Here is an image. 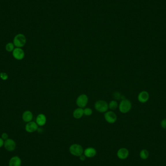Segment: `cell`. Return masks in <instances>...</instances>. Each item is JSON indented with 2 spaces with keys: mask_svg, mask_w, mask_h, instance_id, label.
<instances>
[{
  "mask_svg": "<svg viewBox=\"0 0 166 166\" xmlns=\"http://www.w3.org/2000/svg\"><path fill=\"white\" fill-rule=\"evenodd\" d=\"M36 122L39 126H44L47 122L46 116L42 113L38 114L36 118Z\"/></svg>",
  "mask_w": 166,
  "mask_h": 166,
  "instance_id": "13",
  "label": "cell"
},
{
  "mask_svg": "<svg viewBox=\"0 0 166 166\" xmlns=\"http://www.w3.org/2000/svg\"><path fill=\"white\" fill-rule=\"evenodd\" d=\"M139 156L142 159L146 160L149 156V153L147 150L143 149L140 151Z\"/></svg>",
  "mask_w": 166,
  "mask_h": 166,
  "instance_id": "17",
  "label": "cell"
},
{
  "mask_svg": "<svg viewBox=\"0 0 166 166\" xmlns=\"http://www.w3.org/2000/svg\"><path fill=\"white\" fill-rule=\"evenodd\" d=\"M97 154V151L93 147H88L85 150L84 154L87 158H92L94 157Z\"/></svg>",
  "mask_w": 166,
  "mask_h": 166,
  "instance_id": "14",
  "label": "cell"
},
{
  "mask_svg": "<svg viewBox=\"0 0 166 166\" xmlns=\"http://www.w3.org/2000/svg\"><path fill=\"white\" fill-rule=\"evenodd\" d=\"M33 119V114L30 110H26L22 115V119L23 122L26 123L30 122Z\"/></svg>",
  "mask_w": 166,
  "mask_h": 166,
  "instance_id": "12",
  "label": "cell"
},
{
  "mask_svg": "<svg viewBox=\"0 0 166 166\" xmlns=\"http://www.w3.org/2000/svg\"><path fill=\"white\" fill-rule=\"evenodd\" d=\"M22 161L20 158L18 156H14L11 157L9 160L8 166H21Z\"/></svg>",
  "mask_w": 166,
  "mask_h": 166,
  "instance_id": "11",
  "label": "cell"
},
{
  "mask_svg": "<svg viewBox=\"0 0 166 166\" xmlns=\"http://www.w3.org/2000/svg\"><path fill=\"white\" fill-rule=\"evenodd\" d=\"M0 78L3 81H6L8 78V75L5 72H0Z\"/></svg>",
  "mask_w": 166,
  "mask_h": 166,
  "instance_id": "21",
  "label": "cell"
},
{
  "mask_svg": "<svg viewBox=\"0 0 166 166\" xmlns=\"http://www.w3.org/2000/svg\"><path fill=\"white\" fill-rule=\"evenodd\" d=\"M80 159L82 161H84L85 160V158H86V156H85L84 154H83L82 155H81V156H80Z\"/></svg>",
  "mask_w": 166,
  "mask_h": 166,
  "instance_id": "26",
  "label": "cell"
},
{
  "mask_svg": "<svg viewBox=\"0 0 166 166\" xmlns=\"http://www.w3.org/2000/svg\"><path fill=\"white\" fill-rule=\"evenodd\" d=\"M84 115V109L83 108H76L74 110L73 112V117L75 119H80Z\"/></svg>",
  "mask_w": 166,
  "mask_h": 166,
  "instance_id": "16",
  "label": "cell"
},
{
  "mask_svg": "<svg viewBox=\"0 0 166 166\" xmlns=\"http://www.w3.org/2000/svg\"><path fill=\"white\" fill-rule=\"evenodd\" d=\"M42 130L43 129H42V128H38V130H37V131H38V133H42Z\"/></svg>",
  "mask_w": 166,
  "mask_h": 166,
  "instance_id": "27",
  "label": "cell"
},
{
  "mask_svg": "<svg viewBox=\"0 0 166 166\" xmlns=\"http://www.w3.org/2000/svg\"><path fill=\"white\" fill-rule=\"evenodd\" d=\"M129 154V152L128 149L126 148H120L117 151V156L119 159L122 160H124L128 157Z\"/></svg>",
  "mask_w": 166,
  "mask_h": 166,
  "instance_id": "10",
  "label": "cell"
},
{
  "mask_svg": "<svg viewBox=\"0 0 166 166\" xmlns=\"http://www.w3.org/2000/svg\"><path fill=\"white\" fill-rule=\"evenodd\" d=\"M95 109L100 113H105L108 109V104L106 101L99 100L95 103Z\"/></svg>",
  "mask_w": 166,
  "mask_h": 166,
  "instance_id": "4",
  "label": "cell"
},
{
  "mask_svg": "<svg viewBox=\"0 0 166 166\" xmlns=\"http://www.w3.org/2000/svg\"><path fill=\"white\" fill-rule=\"evenodd\" d=\"M4 147L6 151L8 152H13L14 151L16 148V142L15 141L11 139H8L6 140H5L4 143Z\"/></svg>",
  "mask_w": 166,
  "mask_h": 166,
  "instance_id": "7",
  "label": "cell"
},
{
  "mask_svg": "<svg viewBox=\"0 0 166 166\" xmlns=\"http://www.w3.org/2000/svg\"><path fill=\"white\" fill-rule=\"evenodd\" d=\"M1 137L3 139V140H5L9 138V136H8V133L5 132L3 133L2 135H1Z\"/></svg>",
  "mask_w": 166,
  "mask_h": 166,
  "instance_id": "23",
  "label": "cell"
},
{
  "mask_svg": "<svg viewBox=\"0 0 166 166\" xmlns=\"http://www.w3.org/2000/svg\"><path fill=\"white\" fill-rule=\"evenodd\" d=\"M38 125L36 122L31 121L30 122H28L25 126V130L27 133H32L37 131L38 129Z\"/></svg>",
  "mask_w": 166,
  "mask_h": 166,
  "instance_id": "9",
  "label": "cell"
},
{
  "mask_svg": "<svg viewBox=\"0 0 166 166\" xmlns=\"http://www.w3.org/2000/svg\"><path fill=\"white\" fill-rule=\"evenodd\" d=\"M132 108L131 102L127 99H124L120 103L119 105V110L122 113H127L130 111Z\"/></svg>",
  "mask_w": 166,
  "mask_h": 166,
  "instance_id": "3",
  "label": "cell"
},
{
  "mask_svg": "<svg viewBox=\"0 0 166 166\" xmlns=\"http://www.w3.org/2000/svg\"><path fill=\"white\" fill-rule=\"evenodd\" d=\"M161 126L163 129H166V119H164L161 122Z\"/></svg>",
  "mask_w": 166,
  "mask_h": 166,
  "instance_id": "24",
  "label": "cell"
},
{
  "mask_svg": "<svg viewBox=\"0 0 166 166\" xmlns=\"http://www.w3.org/2000/svg\"><path fill=\"white\" fill-rule=\"evenodd\" d=\"M88 97L85 94L80 95L76 99V105L80 108H85L88 104Z\"/></svg>",
  "mask_w": 166,
  "mask_h": 166,
  "instance_id": "5",
  "label": "cell"
},
{
  "mask_svg": "<svg viewBox=\"0 0 166 166\" xmlns=\"http://www.w3.org/2000/svg\"><path fill=\"white\" fill-rule=\"evenodd\" d=\"M118 107V103L115 100L111 101L108 104V108L111 111H114Z\"/></svg>",
  "mask_w": 166,
  "mask_h": 166,
  "instance_id": "18",
  "label": "cell"
},
{
  "mask_svg": "<svg viewBox=\"0 0 166 166\" xmlns=\"http://www.w3.org/2000/svg\"><path fill=\"white\" fill-rule=\"evenodd\" d=\"M104 117L106 122L110 124H114L117 120V116L113 111L106 112L104 115Z\"/></svg>",
  "mask_w": 166,
  "mask_h": 166,
  "instance_id": "6",
  "label": "cell"
},
{
  "mask_svg": "<svg viewBox=\"0 0 166 166\" xmlns=\"http://www.w3.org/2000/svg\"><path fill=\"white\" fill-rule=\"evenodd\" d=\"M5 140L2 139V137H0V148H2L4 146Z\"/></svg>",
  "mask_w": 166,
  "mask_h": 166,
  "instance_id": "25",
  "label": "cell"
},
{
  "mask_svg": "<svg viewBox=\"0 0 166 166\" xmlns=\"http://www.w3.org/2000/svg\"><path fill=\"white\" fill-rule=\"evenodd\" d=\"M92 110L90 108H85L84 109V115L86 116H90L92 114Z\"/></svg>",
  "mask_w": 166,
  "mask_h": 166,
  "instance_id": "20",
  "label": "cell"
},
{
  "mask_svg": "<svg viewBox=\"0 0 166 166\" xmlns=\"http://www.w3.org/2000/svg\"><path fill=\"white\" fill-rule=\"evenodd\" d=\"M12 55L15 59L21 60L25 58V52L21 48L16 47L12 52Z\"/></svg>",
  "mask_w": 166,
  "mask_h": 166,
  "instance_id": "8",
  "label": "cell"
},
{
  "mask_svg": "<svg viewBox=\"0 0 166 166\" xmlns=\"http://www.w3.org/2000/svg\"><path fill=\"white\" fill-rule=\"evenodd\" d=\"M122 96L121 95L120 93L119 92H115L114 93H113V98H114L115 100H119L120 99H121Z\"/></svg>",
  "mask_w": 166,
  "mask_h": 166,
  "instance_id": "22",
  "label": "cell"
},
{
  "mask_svg": "<svg viewBox=\"0 0 166 166\" xmlns=\"http://www.w3.org/2000/svg\"><path fill=\"white\" fill-rule=\"evenodd\" d=\"M69 151L72 155L80 156L84 154V149L81 145L78 144H73L69 148Z\"/></svg>",
  "mask_w": 166,
  "mask_h": 166,
  "instance_id": "2",
  "label": "cell"
},
{
  "mask_svg": "<svg viewBox=\"0 0 166 166\" xmlns=\"http://www.w3.org/2000/svg\"><path fill=\"white\" fill-rule=\"evenodd\" d=\"M26 38L23 34H17L13 39V43L15 47L22 48L25 45L26 43Z\"/></svg>",
  "mask_w": 166,
  "mask_h": 166,
  "instance_id": "1",
  "label": "cell"
},
{
  "mask_svg": "<svg viewBox=\"0 0 166 166\" xmlns=\"http://www.w3.org/2000/svg\"><path fill=\"white\" fill-rule=\"evenodd\" d=\"M15 46L14 45V43L12 42H9L7 43L5 45V50L8 52L11 53L12 52L15 48Z\"/></svg>",
  "mask_w": 166,
  "mask_h": 166,
  "instance_id": "19",
  "label": "cell"
},
{
  "mask_svg": "<svg viewBox=\"0 0 166 166\" xmlns=\"http://www.w3.org/2000/svg\"><path fill=\"white\" fill-rule=\"evenodd\" d=\"M149 98V93L146 91H143L141 92L138 96V100L140 102L144 103L148 101Z\"/></svg>",
  "mask_w": 166,
  "mask_h": 166,
  "instance_id": "15",
  "label": "cell"
}]
</instances>
